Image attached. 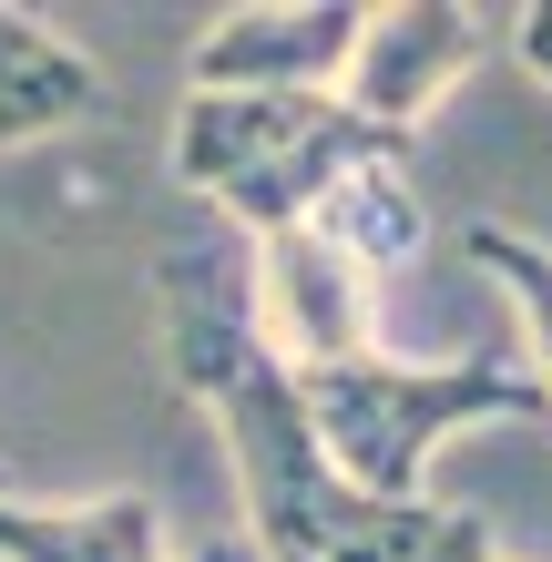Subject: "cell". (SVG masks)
Instances as JSON below:
<instances>
[{
	"instance_id": "6",
	"label": "cell",
	"mask_w": 552,
	"mask_h": 562,
	"mask_svg": "<svg viewBox=\"0 0 552 562\" xmlns=\"http://www.w3.org/2000/svg\"><path fill=\"white\" fill-rule=\"evenodd\" d=\"M256 327L286 369H328V358H369V277L317 236V225H286L256 256Z\"/></svg>"
},
{
	"instance_id": "10",
	"label": "cell",
	"mask_w": 552,
	"mask_h": 562,
	"mask_svg": "<svg viewBox=\"0 0 552 562\" xmlns=\"http://www.w3.org/2000/svg\"><path fill=\"white\" fill-rule=\"evenodd\" d=\"M511 52H522V72L552 92V0H532V11L511 21Z\"/></svg>"
},
{
	"instance_id": "11",
	"label": "cell",
	"mask_w": 552,
	"mask_h": 562,
	"mask_svg": "<svg viewBox=\"0 0 552 562\" xmlns=\"http://www.w3.org/2000/svg\"><path fill=\"white\" fill-rule=\"evenodd\" d=\"M0 502H11V460H0Z\"/></svg>"
},
{
	"instance_id": "7",
	"label": "cell",
	"mask_w": 552,
	"mask_h": 562,
	"mask_svg": "<svg viewBox=\"0 0 552 562\" xmlns=\"http://www.w3.org/2000/svg\"><path fill=\"white\" fill-rule=\"evenodd\" d=\"M0 562H165V521L134 491H103V502H0Z\"/></svg>"
},
{
	"instance_id": "2",
	"label": "cell",
	"mask_w": 552,
	"mask_h": 562,
	"mask_svg": "<svg viewBox=\"0 0 552 562\" xmlns=\"http://www.w3.org/2000/svg\"><path fill=\"white\" fill-rule=\"evenodd\" d=\"M388 164H409V144L359 123L338 92H184L174 113V175L256 236L317 225L338 184Z\"/></svg>"
},
{
	"instance_id": "4",
	"label": "cell",
	"mask_w": 552,
	"mask_h": 562,
	"mask_svg": "<svg viewBox=\"0 0 552 562\" xmlns=\"http://www.w3.org/2000/svg\"><path fill=\"white\" fill-rule=\"evenodd\" d=\"M492 61V21L461 11V0H409V11H369L359 21V52L338 72V103L379 123V134H419L440 113V92Z\"/></svg>"
},
{
	"instance_id": "5",
	"label": "cell",
	"mask_w": 552,
	"mask_h": 562,
	"mask_svg": "<svg viewBox=\"0 0 552 562\" xmlns=\"http://www.w3.org/2000/svg\"><path fill=\"white\" fill-rule=\"evenodd\" d=\"M359 21L348 0H256V11H225L205 42H194V92H338L348 52H359Z\"/></svg>"
},
{
	"instance_id": "1",
	"label": "cell",
	"mask_w": 552,
	"mask_h": 562,
	"mask_svg": "<svg viewBox=\"0 0 552 562\" xmlns=\"http://www.w3.org/2000/svg\"><path fill=\"white\" fill-rule=\"evenodd\" d=\"M165 348H174V389L205 400L225 429L256 562H502V542L471 512H440V502L388 512L328 471L297 389H286V358L256 327V286L236 256H215V246L165 256Z\"/></svg>"
},
{
	"instance_id": "8",
	"label": "cell",
	"mask_w": 552,
	"mask_h": 562,
	"mask_svg": "<svg viewBox=\"0 0 552 562\" xmlns=\"http://www.w3.org/2000/svg\"><path fill=\"white\" fill-rule=\"evenodd\" d=\"M103 113V72L52 42L42 21L0 11V144H42V134H72V123Z\"/></svg>"
},
{
	"instance_id": "3",
	"label": "cell",
	"mask_w": 552,
	"mask_h": 562,
	"mask_svg": "<svg viewBox=\"0 0 552 562\" xmlns=\"http://www.w3.org/2000/svg\"><path fill=\"white\" fill-rule=\"evenodd\" d=\"M297 409L328 450V471L369 502H419V471L450 429L471 419H552V389L522 358H440V369H399V358H328V369H286Z\"/></svg>"
},
{
	"instance_id": "9",
	"label": "cell",
	"mask_w": 552,
	"mask_h": 562,
	"mask_svg": "<svg viewBox=\"0 0 552 562\" xmlns=\"http://www.w3.org/2000/svg\"><path fill=\"white\" fill-rule=\"evenodd\" d=\"M471 267L492 286H511V307H522V327H532V358H542L532 379L552 389V246L522 236V225H471Z\"/></svg>"
}]
</instances>
